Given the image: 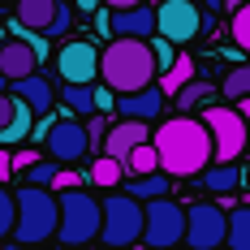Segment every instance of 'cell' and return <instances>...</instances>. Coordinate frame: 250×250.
<instances>
[{"label":"cell","instance_id":"obj_18","mask_svg":"<svg viewBox=\"0 0 250 250\" xmlns=\"http://www.w3.org/2000/svg\"><path fill=\"white\" fill-rule=\"evenodd\" d=\"M190 82H194V56H177L173 65H168V69L160 74L155 91H160V95L168 100V95H177V91H181V86H190Z\"/></svg>","mask_w":250,"mask_h":250},{"label":"cell","instance_id":"obj_12","mask_svg":"<svg viewBox=\"0 0 250 250\" xmlns=\"http://www.w3.org/2000/svg\"><path fill=\"white\" fill-rule=\"evenodd\" d=\"M104 30L112 39H155V9L151 4H138V9H117L104 18Z\"/></svg>","mask_w":250,"mask_h":250},{"label":"cell","instance_id":"obj_39","mask_svg":"<svg viewBox=\"0 0 250 250\" xmlns=\"http://www.w3.org/2000/svg\"><path fill=\"white\" fill-rule=\"evenodd\" d=\"M233 108H237V117L246 121V143H250V100H237Z\"/></svg>","mask_w":250,"mask_h":250},{"label":"cell","instance_id":"obj_43","mask_svg":"<svg viewBox=\"0 0 250 250\" xmlns=\"http://www.w3.org/2000/svg\"><path fill=\"white\" fill-rule=\"evenodd\" d=\"M4 250H35V246H18V242H4Z\"/></svg>","mask_w":250,"mask_h":250},{"label":"cell","instance_id":"obj_20","mask_svg":"<svg viewBox=\"0 0 250 250\" xmlns=\"http://www.w3.org/2000/svg\"><path fill=\"white\" fill-rule=\"evenodd\" d=\"M203 186H207L211 194L233 199V190L242 186V168H237V164H207V168H203Z\"/></svg>","mask_w":250,"mask_h":250},{"label":"cell","instance_id":"obj_17","mask_svg":"<svg viewBox=\"0 0 250 250\" xmlns=\"http://www.w3.org/2000/svg\"><path fill=\"white\" fill-rule=\"evenodd\" d=\"M56 9H61V0H18L13 22H18V30L48 35V26H52V18H56Z\"/></svg>","mask_w":250,"mask_h":250},{"label":"cell","instance_id":"obj_26","mask_svg":"<svg viewBox=\"0 0 250 250\" xmlns=\"http://www.w3.org/2000/svg\"><path fill=\"white\" fill-rule=\"evenodd\" d=\"M220 95L229 104L233 100H250V65H237V69H229L225 82H220Z\"/></svg>","mask_w":250,"mask_h":250},{"label":"cell","instance_id":"obj_28","mask_svg":"<svg viewBox=\"0 0 250 250\" xmlns=\"http://www.w3.org/2000/svg\"><path fill=\"white\" fill-rule=\"evenodd\" d=\"M229 35H233V48L250 56V4L237 9V13H229Z\"/></svg>","mask_w":250,"mask_h":250},{"label":"cell","instance_id":"obj_29","mask_svg":"<svg viewBox=\"0 0 250 250\" xmlns=\"http://www.w3.org/2000/svg\"><path fill=\"white\" fill-rule=\"evenodd\" d=\"M147 48H151V56H155V74H164V69L177 61L173 43H168V39H160V35H155V39H147Z\"/></svg>","mask_w":250,"mask_h":250},{"label":"cell","instance_id":"obj_23","mask_svg":"<svg viewBox=\"0 0 250 250\" xmlns=\"http://www.w3.org/2000/svg\"><path fill=\"white\" fill-rule=\"evenodd\" d=\"M86 177H91V186H100V190H112V186H121L125 168L117 164V160H108V155H100V160H91V168H86Z\"/></svg>","mask_w":250,"mask_h":250},{"label":"cell","instance_id":"obj_31","mask_svg":"<svg viewBox=\"0 0 250 250\" xmlns=\"http://www.w3.org/2000/svg\"><path fill=\"white\" fill-rule=\"evenodd\" d=\"M9 233H13V194L9 186H0V242H9Z\"/></svg>","mask_w":250,"mask_h":250},{"label":"cell","instance_id":"obj_14","mask_svg":"<svg viewBox=\"0 0 250 250\" xmlns=\"http://www.w3.org/2000/svg\"><path fill=\"white\" fill-rule=\"evenodd\" d=\"M143 143H151V125L117 121V125H108V134H104V155L117 160V164H125V155H129L134 147H143Z\"/></svg>","mask_w":250,"mask_h":250},{"label":"cell","instance_id":"obj_11","mask_svg":"<svg viewBox=\"0 0 250 250\" xmlns=\"http://www.w3.org/2000/svg\"><path fill=\"white\" fill-rule=\"evenodd\" d=\"M203 26V13L194 9V0H164L155 9V35L168 43H190Z\"/></svg>","mask_w":250,"mask_h":250},{"label":"cell","instance_id":"obj_44","mask_svg":"<svg viewBox=\"0 0 250 250\" xmlns=\"http://www.w3.org/2000/svg\"><path fill=\"white\" fill-rule=\"evenodd\" d=\"M203 4H207V9H225V0H203Z\"/></svg>","mask_w":250,"mask_h":250},{"label":"cell","instance_id":"obj_3","mask_svg":"<svg viewBox=\"0 0 250 250\" xmlns=\"http://www.w3.org/2000/svg\"><path fill=\"white\" fill-rule=\"evenodd\" d=\"M18 246H43L48 237H56V194L39 190V186H22L13 194V233Z\"/></svg>","mask_w":250,"mask_h":250},{"label":"cell","instance_id":"obj_27","mask_svg":"<svg viewBox=\"0 0 250 250\" xmlns=\"http://www.w3.org/2000/svg\"><path fill=\"white\" fill-rule=\"evenodd\" d=\"M216 95V86H207V82H190V86H181L177 91V108H181V117H190L199 104H207Z\"/></svg>","mask_w":250,"mask_h":250},{"label":"cell","instance_id":"obj_24","mask_svg":"<svg viewBox=\"0 0 250 250\" xmlns=\"http://www.w3.org/2000/svg\"><path fill=\"white\" fill-rule=\"evenodd\" d=\"M30 117H35V112H30L26 104H18V112H13V121H9L4 129H0V143H4V147H18L22 138H30V129H35V125H30Z\"/></svg>","mask_w":250,"mask_h":250},{"label":"cell","instance_id":"obj_47","mask_svg":"<svg viewBox=\"0 0 250 250\" xmlns=\"http://www.w3.org/2000/svg\"><path fill=\"white\" fill-rule=\"evenodd\" d=\"M246 181H250V173H246Z\"/></svg>","mask_w":250,"mask_h":250},{"label":"cell","instance_id":"obj_8","mask_svg":"<svg viewBox=\"0 0 250 250\" xmlns=\"http://www.w3.org/2000/svg\"><path fill=\"white\" fill-rule=\"evenodd\" d=\"M225 229L229 216L220 203H190L186 207V246L190 250H220L225 246Z\"/></svg>","mask_w":250,"mask_h":250},{"label":"cell","instance_id":"obj_5","mask_svg":"<svg viewBox=\"0 0 250 250\" xmlns=\"http://www.w3.org/2000/svg\"><path fill=\"white\" fill-rule=\"evenodd\" d=\"M100 242L104 250H134V242H143V203L108 194L100 203Z\"/></svg>","mask_w":250,"mask_h":250},{"label":"cell","instance_id":"obj_13","mask_svg":"<svg viewBox=\"0 0 250 250\" xmlns=\"http://www.w3.org/2000/svg\"><path fill=\"white\" fill-rule=\"evenodd\" d=\"M39 74V56H35V48L26 43L22 35H9L4 43H0V78L13 86V82H22V78Z\"/></svg>","mask_w":250,"mask_h":250},{"label":"cell","instance_id":"obj_34","mask_svg":"<svg viewBox=\"0 0 250 250\" xmlns=\"http://www.w3.org/2000/svg\"><path fill=\"white\" fill-rule=\"evenodd\" d=\"M104 134H108V117H100V112H95V117L86 121V143H91V151L104 147Z\"/></svg>","mask_w":250,"mask_h":250},{"label":"cell","instance_id":"obj_30","mask_svg":"<svg viewBox=\"0 0 250 250\" xmlns=\"http://www.w3.org/2000/svg\"><path fill=\"white\" fill-rule=\"evenodd\" d=\"M52 177H56V164H52V160H39V164H30V168H26V186H39V190H48Z\"/></svg>","mask_w":250,"mask_h":250},{"label":"cell","instance_id":"obj_42","mask_svg":"<svg viewBox=\"0 0 250 250\" xmlns=\"http://www.w3.org/2000/svg\"><path fill=\"white\" fill-rule=\"evenodd\" d=\"M250 0H225V13H237V9H246Z\"/></svg>","mask_w":250,"mask_h":250},{"label":"cell","instance_id":"obj_33","mask_svg":"<svg viewBox=\"0 0 250 250\" xmlns=\"http://www.w3.org/2000/svg\"><path fill=\"white\" fill-rule=\"evenodd\" d=\"M69 26H74V9L61 0V9H56V18H52V26H48V35H43V39H56V35H65Z\"/></svg>","mask_w":250,"mask_h":250},{"label":"cell","instance_id":"obj_1","mask_svg":"<svg viewBox=\"0 0 250 250\" xmlns=\"http://www.w3.org/2000/svg\"><path fill=\"white\" fill-rule=\"evenodd\" d=\"M151 147L164 177H194L211 164V138L199 117H173L151 129Z\"/></svg>","mask_w":250,"mask_h":250},{"label":"cell","instance_id":"obj_7","mask_svg":"<svg viewBox=\"0 0 250 250\" xmlns=\"http://www.w3.org/2000/svg\"><path fill=\"white\" fill-rule=\"evenodd\" d=\"M186 237V207L173 199L143 203V242L147 250H177Z\"/></svg>","mask_w":250,"mask_h":250},{"label":"cell","instance_id":"obj_25","mask_svg":"<svg viewBox=\"0 0 250 250\" xmlns=\"http://www.w3.org/2000/svg\"><path fill=\"white\" fill-rule=\"evenodd\" d=\"M61 100L74 117H95V86H65Z\"/></svg>","mask_w":250,"mask_h":250},{"label":"cell","instance_id":"obj_19","mask_svg":"<svg viewBox=\"0 0 250 250\" xmlns=\"http://www.w3.org/2000/svg\"><path fill=\"white\" fill-rule=\"evenodd\" d=\"M229 229H225V246L229 250H250V203L229 207Z\"/></svg>","mask_w":250,"mask_h":250},{"label":"cell","instance_id":"obj_38","mask_svg":"<svg viewBox=\"0 0 250 250\" xmlns=\"http://www.w3.org/2000/svg\"><path fill=\"white\" fill-rule=\"evenodd\" d=\"M100 4H108V13H117V9H138L147 0H100Z\"/></svg>","mask_w":250,"mask_h":250},{"label":"cell","instance_id":"obj_4","mask_svg":"<svg viewBox=\"0 0 250 250\" xmlns=\"http://www.w3.org/2000/svg\"><path fill=\"white\" fill-rule=\"evenodd\" d=\"M95 237H100V199H91L86 190L56 194V242L86 250Z\"/></svg>","mask_w":250,"mask_h":250},{"label":"cell","instance_id":"obj_22","mask_svg":"<svg viewBox=\"0 0 250 250\" xmlns=\"http://www.w3.org/2000/svg\"><path fill=\"white\" fill-rule=\"evenodd\" d=\"M125 177H151V173H160V160H155V147L151 143H143V147H134L129 155H125Z\"/></svg>","mask_w":250,"mask_h":250},{"label":"cell","instance_id":"obj_40","mask_svg":"<svg viewBox=\"0 0 250 250\" xmlns=\"http://www.w3.org/2000/svg\"><path fill=\"white\" fill-rule=\"evenodd\" d=\"M9 173H13V160H9V151H0V186L9 181Z\"/></svg>","mask_w":250,"mask_h":250},{"label":"cell","instance_id":"obj_10","mask_svg":"<svg viewBox=\"0 0 250 250\" xmlns=\"http://www.w3.org/2000/svg\"><path fill=\"white\" fill-rule=\"evenodd\" d=\"M43 147H48V160L52 164H78V160H86V125L78 121V117H61V121L48 125V134H43Z\"/></svg>","mask_w":250,"mask_h":250},{"label":"cell","instance_id":"obj_35","mask_svg":"<svg viewBox=\"0 0 250 250\" xmlns=\"http://www.w3.org/2000/svg\"><path fill=\"white\" fill-rule=\"evenodd\" d=\"M112 108H117V95H112V91H108V86H95V112H112Z\"/></svg>","mask_w":250,"mask_h":250},{"label":"cell","instance_id":"obj_41","mask_svg":"<svg viewBox=\"0 0 250 250\" xmlns=\"http://www.w3.org/2000/svg\"><path fill=\"white\" fill-rule=\"evenodd\" d=\"M78 9H82V13H95V9H100V0H74Z\"/></svg>","mask_w":250,"mask_h":250},{"label":"cell","instance_id":"obj_9","mask_svg":"<svg viewBox=\"0 0 250 250\" xmlns=\"http://www.w3.org/2000/svg\"><path fill=\"white\" fill-rule=\"evenodd\" d=\"M56 74L65 86H95L100 78V48L91 39H69L56 52Z\"/></svg>","mask_w":250,"mask_h":250},{"label":"cell","instance_id":"obj_15","mask_svg":"<svg viewBox=\"0 0 250 250\" xmlns=\"http://www.w3.org/2000/svg\"><path fill=\"white\" fill-rule=\"evenodd\" d=\"M9 95H13L18 104H26L35 117H48L52 104H56V86H52L43 74H30V78H22V82H13V86H9Z\"/></svg>","mask_w":250,"mask_h":250},{"label":"cell","instance_id":"obj_45","mask_svg":"<svg viewBox=\"0 0 250 250\" xmlns=\"http://www.w3.org/2000/svg\"><path fill=\"white\" fill-rule=\"evenodd\" d=\"M56 250H82V246H56Z\"/></svg>","mask_w":250,"mask_h":250},{"label":"cell","instance_id":"obj_36","mask_svg":"<svg viewBox=\"0 0 250 250\" xmlns=\"http://www.w3.org/2000/svg\"><path fill=\"white\" fill-rule=\"evenodd\" d=\"M9 160H13V173H26V168L39 164L43 155H39V151H18V155H9Z\"/></svg>","mask_w":250,"mask_h":250},{"label":"cell","instance_id":"obj_2","mask_svg":"<svg viewBox=\"0 0 250 250\" xmlns=\"http://www.w3.org/2000/svg\"><path fill=\"white\" fill-rule=\"evenodd\" d=\"M100 82L121 100L155 86V56L143 39H112L100 52Z\"/></svg>","mask_w":250,"mask_h":250},{"label":"cell","instance_id":"obj_16","mask_svg":"<svg viewBox=\"0 0 250 250\" xmlns=\"http://www.w3.org/2000/svg\"><path fill=\"white\" fill-rule=\"evenodd\" d=\"M164 104H168V100H164L155 86H147V91H138V95H121V100H117V112H121V121H143V125H151V121H160Z\"/></svg>","mask_w":250,"mask_h":250},{"label":"cell","instance_id":"obj_46","mask_svg":"<svg viewBox=\"0 0 250 250\" xmlns=\"http://www.w3.org/2000/svg\"><path fill=\"white\" fill-rule=\"evenodd\" d=\"M4 39H9V35H4V26H0V43H4Z\"/></svg>","mask_w":250,"mask_h":250},{"label":"cell","instance_id":"obj_37","mask_svg":"<svg viewBox=\"0 0 250 250\" xmlns=\"http://www.w3.org/2000/svg\"><path fill=\"white\" fill-rule=\"evenodd\" d=\"M13 112H18V100H13V95H0V129L13 121Z\"/></svg>","mask_w":250,"mask_h":250},{"label":"cell","instance_id":"obj_32","mask_svg":"<svg viewBox=\"0 0 250 250\" xmlns=\"http://www.w3.org/2000/svg\"><path fill=\"white\" fill-rule=\"evenodd\" d=\"M52 194H65V190H82V177L74 173V168H56V177H52V186H48Z\"/></svg>","mask_w":250,"mask_h":250},{"label":"cell","instance_id":"obj_6","mask_svg":"<svg viewBox=\"0 0 250 250\" xmlns=\"http://www.w3.org/2000/svg\"><path fill=\"white\" fill-rule=\"evenodd\" d=\"M199 121H203V129H207V138H211V160H216V164H233L242 151H250L246 121L237 117L233 104H207Z\"/></svg>","mask_w":250,"mask_h":250},{"label":"cell","instance_id":"obj_21","mask_svg":"<svg viewBox=\"0 0 250 250\" xmlns=\"http://www.w3.org/2000/svg\"><path fill=\"white\" fill-rule=\"evenodd\" d=\"M168 186H173V177L164 173H151V177H129V186H125V194L138 203H151V199H168Z\"/></svg>","mask_w":250,"mask_h":250}]
</instances>
